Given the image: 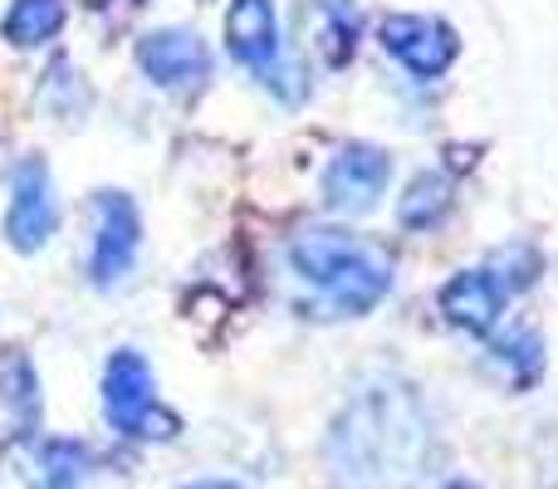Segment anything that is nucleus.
I'll return each instance as SVG.
<instances>
[{"instance_id": "obj_12", "label": "nucleus", "mask_w": 558, "mask_h": 489, "mask_svg": "<svg viewBox=\"0 0 558 489\" xmlns=\"http://www.w3.org/2000/svg\"><path fill=\"white\" fill-rule=\"evenodd\" d=\"M64 25V0H15L5 10V39L20 49H35V45H49Z\"/></svg>"}, {"instance_id": "obj_16", "label": "nucleus", "mask_w": 558, "mask_h": 489, "mask_svg": "<svg viewBox=\"0 0 558 489\" xmlns=\"http://www.w3.org/2000/svg\"><path fill=\"white\" fill-rule=\"evenodd\" d=\"M446 489H475V485H465V480H456V485H446Z\"/></svg>"}, {"instance_id": "obj_8", "label": "nucleus", "mask_w": 558, "mask_h": 489, "mask_svg": "<svg viewBox=\"0 0 558 489\" xmlns=\"http://www.w3.org/2000/svg\"><path fill=\"white\" fill-rule=\"evenodd\" d=\"M505 298H510V289H505V279L495 269H465L441 289L446 318L456 328H471V333H490L495 318L505 314Z\"/></svg>"}, {"instance_id": "obj_10", "label": "nucleus", "mask_w": 558, "mask_h": 489, "mask_svg": "<svg viewBox=\"0 0 558 489\" xmlns=\"http://www.w3.org/2000/svg\"><path fill=\"white\" fill-rule=\"evenodd\" d=\"M363 241L348 231H324V225H308V231L294 235V245H289V259H294V269L308 279V284H333L338 274H343L348 265H353L357 255H363Z\"/></svg>"}, {"instance_id": "obj_11", "label": "nucleus", "mask_w": 558, "mask_h": 489, "mask_svg": "<svg viewBox=\"0 0 558 489\" xmlns=\"http://www.w3.org/2000/svg\"><path fill=\"white\" fill-rule=\"evenodd\" d=\"M39 416V392H35V372L20 353H0V445L25 441L35 431Z\"/></svg>"}, {"instance_id": "obj_2", "label": "nucleus", "mask_w": 558, "mask_h": 489, "mask_svg": "<svg viewBox=\"0 0 558 489\" xmlns=\"http://www.w3.org/2000/svg\"><path fill=\"white\" fill-rule=\"evenodd\" d=\"M104 416L113 421V431L123 436H143V441H167L182 431L172 412L157 402V382L153 367L143 353H113L104 367Z\"/></svg>"}, {"instance_id": "obj_6", "label": "nucleus", "mask_w": 558, "mask_h": 489, "mask_svg": "<svg viewBox=\"0 0 558 489\" xmlns=\"http://www.w3.org/2000/svg\"><path fill=\"white\" fill-rule=\"evenodd\" d=\"M137 64L157 88H202L211 74V49L196 29H157L137 45Z\"/></svg>"}, {"instance_id": "obj_1", "label": "nucleus", "mask_w": 558, "mask_h": 489, "mask_svg": "<svg viewBox=\"0 0 558 489\" xmlns=\"http://www.w3.org/2000/svg\"><path fill=\"white\" fill-rule=\"evenodd\" d=\"M426 445V426L416 416V402L402 392H373L338 421L333 431V455L343 475L363 485L402 480L416 475Z\"/></svg>"}, {"instance_id": "obj_14", "label": "nucleus", "mask_w": 558, "mask_h": 489, "mask_svg": "<svg viewBox=\"0 0 558 489\" xmlns=\"http://www.w3.org/2000/svg\"><path fill=\"white\" fill-rule=\"evenodd\" d=\"M495 363H514V387L530 382V377H539V367H544L539 338H534L530 328H514L510 338H500V343H495Z\"/></svg>"}, {"instance_id": "obj_3", "label": "nucleus", "mask_w": 558, "mask_h": 489, "mask_svg": "<svg viewBox=\"0 0 558 489\" xmlns=\"http://www.w3.org/2000/svg\"><path fill=\"white\" fill-rule=\"evenodd\" d=\"M94 249H88V279L98 289H113L128 279L143 245V216L123 192H98L94 196Z\"/></svg>"}, {"instance_id": "obj_15", "label": "nucleus", "mask_w": 558, "mask_h": 489, "mask_svg": "<svg viewBox=\"0 0 558 489\" xmlns=\"http://www.w3.org/2000/svg\"><path fill=\"white\" fill-rule=\"evenodd\" d=\"M192 489H235V485H216V480H206V485H192Z\"/></svg>"}, {"instance_id": "obj_13", "label": "nucleus", "mask_w": 558, "mask_h": 489, "mask_svg": "<svg viewBox=\"0 0 558 489\" xmlns=\"http://www.w3.org/2000/svg\"><path fill=\"white\" fill-rule=\"evenodd\" d=\"M446 206H451V182H446L441 172L412 176V186H407V196H402V225L426 231V225H436L446 216Z\"/></svg>"}, {"instance_id": "obj_7", "label": "nucleus", "mask_w": 558, "mask_h": 489, "mask_svg": "<svg viewBox=\"0 0 558 489\" xmlns=\"http://www.w3.org/2000/svg\"><path fill=\"white\" fill-rule=\"evenodd\" d=\"M387 54H397L416 78L446 74V64L456 59V35L432 15H387L377 29Z\"/></svg>"}, {"instance_id": "obj_9", "label": "nucleus", "mask_w": 558, "mask_h": 489, "mask_svg": "<svg viewBox=\"0 0 558 489\" xmlns=\"http://www.w3.org/2000/svg\"><path fill=\"white\" fill-rule=\"evenodd\" d=\"M226 45L251 74H270L279 64V39H275V10L270 0H235L226 10Z\"/></svg>"}, {"instance_id": "obj_5", "label": "nucleus", "mask_w": 558, "mask_h": 489, "mask_svg": "<svg viewBox=\"0 0 558 489\" xmlns=\"http://www.w3.org/2000/svg\"><path fill=\"white\" fill-rule=\"evenodd\" d=\"M387 172H392V162H387L383 147L348 143L324 172V201L343 216L373 211L377 196H383V186H387Z\"/></svg>"}, {"instance_id": "obj_4", "label": "nucleus", "mask_w": 558, "mask_h": 489, "mask_svg": "<svg viewBox=\"0 0 558 489\" xmlns=\"http://www.w3.org/2000/svg\"><path fill=\"white\" fill-rule=\"evenodd\" d=\"M59 225V201H54V182H49V167L39 157L20 162L15 186H10V211H5V235L20 255H35L49 245Z\"/></svg>"}]
</instances>
